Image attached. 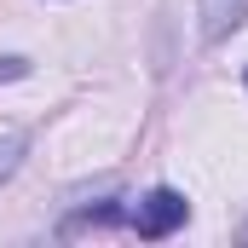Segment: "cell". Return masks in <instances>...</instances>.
Returning <instances> with one entry per match:
<instances>
[{
	"label": "cell",
	"mask_w": 248,
	"mask_h": 248,
	"mask_svg": "<svg viewBox=\"0 0 248 248\" xmlns=\"http://www.w3.org/2000/svg\"><path fill=\"white\" fill-rule=\"evenodd\" d=\"M185 219H190V202L179 196V190H168V185L150 190V196L133 208V231H139V237H150V243H156V237H168V231H179Z\"/></svg>",
	"instance_id": "6da1fadb"
},
{
	"label": "cell",
	"mask_w": 248,
	"mask_h": 248,
	"mask_svg": "<svg viewBox=\"0 0 248 248\" xmlns=\"http://www.w3.org/2000/svg\"><path fill=\"white\" fill-rule=\"evenodd\" d=\"M17 75H29V58H0V81H17Z\"/></svg>",
	"instance_id": "277c9868"
},
{
	"label": "cell",
	"mask_w": 248,
	"mask_h": 248,
	"mask_svg": "<svg viewBox=\"0 0 248 248\" xmlns=\"http://www.w3.org/2000/svg\"><path fill=\"white\" fill-rule=\"evenodd\" d=\"M243 17H248V0H202V35L208 41H225Z\"/></svg>",
	"instance_id": "7a4b0ae2"
},
{
	"label": "cell",
	"mask_w": 248,
	"mask_h": 248,
	"mask_svg": "<svg viewBox=\"0 0 248 248\" xmlns=\"http://www.w3.org/2000/svg\"><path fill=\"white\" fill-rule=\"evenodd\" d=\"M17 162H23V139L12 133V139H0V185L17 173Z\"/></svg>",
	"instance_id": "3957f363"
}]
</instances>
